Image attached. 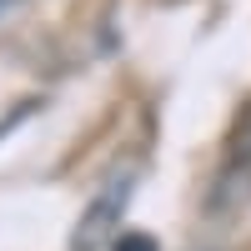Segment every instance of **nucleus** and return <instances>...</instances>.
Returning <instances> with one entry per match:
<instances>
[{"mask_svg":"<svg viewBox=\"0 0 251 251\" xmlns=\"http://www.w3.org/2000/svg\"><path fill=\"white\" fill-rule=\"evenodd\" d=\"M126 201H131V176L111 181L106 191L86 206V216H80V226H75V251H96L106 236H116V226L126 216Z\"/></svg>","mask_w":251,"mask_h":251,"instance_id":"f257e3e1","label":"nucleus"},{"mask_svg":"<svg viewBox=\"0 0 251 251\" xmlns=\"http://www.w3.org/2000/svg\"><path fill=\"white\" fill-rule=\"evenodd\" d=\"M111 246H116V251H156V241L146 236V231H121Z\"/></svg>","mask_w":251,"mask_h":251,"instance_id":"f03ea898","label":"nucleus"},{"mask_svg":"<svg viewBox=\"0 0 251 251\" xmlns=\"http://www.w3.org/2000/svg\"><path fill=\"white\" fill-rule=\"evenodd\" d=\"M15 5H20V0H0V20H5V15H10Z\"/></svg>","mask_w":251,"mask_h":251,"instance_id":"7ed1b4c3","label":"nucleus"}]
</instances>
